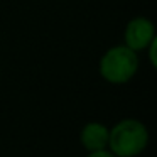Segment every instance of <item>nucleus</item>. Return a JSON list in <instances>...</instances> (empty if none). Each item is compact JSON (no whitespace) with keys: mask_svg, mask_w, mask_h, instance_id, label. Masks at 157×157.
<instances>
[{"mask_svg":"<svg viewBox=\"0 0 157 157\" xmlns=\"http://www.w3.org/2000/svg\"><path fill=\"white\" fill-rule=\"evenodd\" d=\"M110 128L101 122H88L79 132V142L88 152L101 150L108 147Z\"/></svg>","mask_w":157,"mask_h":157,"instance_id":"4","label":"nucleus"},{"mask_svg":"<svg viewBox=\"0 0 157 157\" xmlns=\"http://www.w3.org/2000/svg\"><path fill=\"white\" fill-rule=\"evenodd\" d=\"M86 157H117V155L112 154L108 149H101V150H95V152H88Z\"/></svg>","mask_w":157,"mask_h":157,"instance_id":"6","label":"nucleus"},{"mask_svg":"<svg viewBox=\"0 0 157 157\" xmlns=\"http://www.w3.org/2000/svg\"><path fill=\"white\" fill-rule=\"evenodd\" d=\"M149 145V130L140 120L123 118L110 128L106 149L117 157H137Z\"/></svg>","mask_w":157,"mask_h":157,"instance_id":"1","label":"nucleus"},{"mask_svg":"<svg viewBox=\"0 0 157 157\" xmlns=\"http://www.w3.org/2000/svg\"><path fill=\"white\" fill-rule=\"evenodd\" d=\"M145 51H147V54H149V61H150V64H152V68H155L157 66V37L147 46Z\"/></svg>","mask_w":157,"mask_h":157,"instance_id":"5","label":"nucleus"},{"mask_svg":"<svg viewBox=\"0 0 157 157\" xmlns=\"http://www.w3.org/2000/svg\"><path fill=\"white\" fill-rule=\"evenodd\" d=\"M155 25L147 17H133L127 22L123 31V44L127 48L133 49L135 52L145 51V48L155 39Z\"/></svg>","mask_w":157,"mask_h":157,"instance_id":"3","label":"nucleus"},{"mask_svg":"<svg viewBox=\"0 0 157 157\" xmlns=\"http://www.w3.org/2000/svg\"><path fill=\"white\" fill-rule=\"evenodd\" d=\"M139 56L125 44L113 46L101 56L98 63L100 76L110 85H125L139 71Z\"/></svg>","mask_w":157,"mask_h":157,"instance_id":"2","label":"nucleus"}]
</instances>
